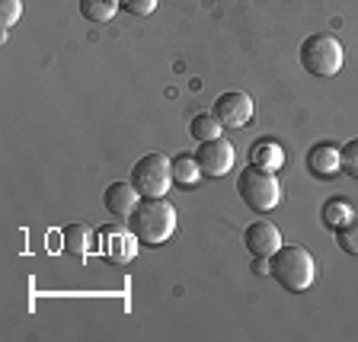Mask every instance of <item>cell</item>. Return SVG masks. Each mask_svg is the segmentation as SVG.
Returning a JSON list of instances; mask_svg holds the SVG:
<instances>
[{
    "instance_id": "ac0fdd59",
    "label": "cell",
    "mask_w": 358,
    "mask_h": 342,
    "mask_svg": "<svg viewBox=\"0 0 358 342\" xmlns=\"http://www.w3.org/2000/svg\"><path fill=\"white\" fill-rule=\"evenodd\" d=\"M352 218V208H349V201L343 199H329L327 205H323V224H327L329 231H336L339 224H345Z\"/></svg>"
},
{
    "instance_id": "52a82bcc",
    "label": "cell",
    "mask_w": 358,
    "mask_h": 342,
    "mask_svg": "<svg viewBox=\"0 0 358 342\" xmlns=\"http://www.w3.org/2000/svg\"><path fill=\"white\" fill-rule=\"evenodd\" d=\"M215 119L224 128H243L246 122L253 119V99L246 97V93H240V90L221 93L215 103Z\"/></svg>"
},
{
    "instance_id": "44dd1931",
    "label": "cell",
    "mask_w": 358,
    "mask_h": 342,
    "mask_svg": "<svg viewBox=\"0 0 358 342\" xmlns=\"http://www.w3.org/2000/svg\"><path fill=\"white\" fill-rule=\"evenodd\" d=\"M122 7L134 16H150L157 10V0H122Z\"/></svg>"
},
{
    "instance_id": "6da1fadb",
    "label": "cell",
    "mask_w": 358,
    "mask_h": 342,
    "mask_svg": "<svg viewBox=\"0 0 358 342\" xmlns=\"http://www.w3.org/2000/svg\"><path fill=\"white\" fill-rule=\"evenodd\" d=\"M128 227L141 243L157 246L176 231V208L166 199H141L128 218Z\"/></svg>"
},
{
    "instance_id": "2e32d148",
    "label": "cell",
    "mask_w": 358,
    "mask_h": 342,
    "mask_svg": "<svg viewBox=\"0 0 358 342\" xmlns=\"http://www.w3.org/2000/svg\"><path fill=\"white\" fill-rule=\"evenodd\" d=\"M333 234H336V243H339L343 253L358 256V215H352L345 224H339Z\"/></svg>"
},
{
    "instance_id": "9c48e42d",
    "label": "cell",
    "mask_w": 358,
    "mask_h": 342,
    "mask_svg": "<svg viewBox=\"0 0 358 342\" xmlns=\"http://www.w3.org/2000/svg\"><path fill=\"white\" fill-rule=\"evenodd\" d=\"M243 243L246 250L253 256H272L282 250V234H278L275 224H268V221H253L250 227L243 231Z\"/></svg>"
},
{
    "instance_id": "8992f818",
    "label": "cell",
    "mask_w": 358,
    "mask_h": 342,
    "mask_svg": "<svg viewBox=\"0 0 358 342\" xmlns=\"http://www.w3.org/2000/svg\"><path fill=\"white\" fill-rule=\"evenodd\" d=\"M195 164H199L201 176L208 179H217V176H227V173L234 170V144L224 141L221 134L217 138H211V141H201L199 150H195Z\"/></svg>"
},
{
    "instance_id": "ba28073f",
    "label": "cell",
    "mask_w": 358,
    "mask_h": 342,
    "mask_svg": "<svg viewBox=\"0 0 358 342\" xmlns=\"http://www.w3.org/2000/svg\"><path fill=\"white\" fill-rule=\"evenodd\" d=\"M99 253L109 262H119V266L122 262H131L134 256H138V237L131 234V227H128V231H122V227H103Z\"/></svg>"
},
{
    "instance_id": "8fae6325",
    "label": "cell",
    "mask_w": 358,
    "mask_h": 342,
    "mask_svg": "<svg viewBox=\"0 0 358 342\" xmlns=\"http://www.w3.org/2000/svg\"><path fill=\"white\" fill-rule=\"evenodd\" d=\"M307 170H310V176L317 179H333L336 173L343 170V164H339V148L336 144H313L310 154H307Z\"/></svg>"
},
{
    "instance_id": "d6986e66",
    "label": "cell",
    "mask_w": 358,
    "mask_h": 342,
    "mask_svg": "<svg viewBox=\"0 0 358 342\" xmlns=\"http://www.w3.org/2000/svg\"><path fill=\"white\" fill-rule=\"evenodd\" d=\"M339 164H343V173L358 179V138H352V141H345L339 148Z\"/></svg>"
},
{
    "instance_id": "7c38bea8",
    "label": "cell",
    "mask_w": 358,
    "mask_h": 342,
    "mask_svg": "<svg viewBox=\"0 0 358 342\" xmlns=\"http://www.w3.org/2000/svg\"><path fill=\"white\" fill-rule=\"evenodd\" d=\"M61 240H64V253L71 256H87L90 250H93V234H90V227H83V224H71V227H64L61 231Z\"/></svg>"
},
{
    "instance_id": "3957f363",
    "label": "cell",
    "mask_w": 358,
    "mask_h": 342,
    "mask_svg": "<svg viewBox=\"0 0 358 342\" xmlns=\"http://www.w3.org/2000/svg\"><path fill=\"white\" fill-rule=\"evenodd\" d=\"M343 42L329 32H317L301 42V67L310 77H336L343 71Z\"/></svg>"
},
{
    "instance_id": "5bb4252c",
    "label": "cell",
    "mask_w": 358,
    "mask_h": 342,
    "mask_svg": "<svg viewBox=\"0 0 358 342\" xmlns=\"http://www.w3.org/2000/svg\"><path fill=\"white\" fill-rule=\"evenodd\" d=\"M199 179H201V170H199V164H195V157L179 154L176 160H173V183H179V186H195Z\"/></svg>"
},
{
    "instance_id": "ffe728a7",
    "label": "cell",
    "mask_w": 358,
    "mask_h": 342,
    "mask_svg": "<svg viewBox=\"0 0 358 342\" xmlns=\"http://www.w3.org/2000/svg\"><path fill=\"white\" fill-rule=\"evenodd\" d=\"M20 16H22V0H0V26H3V32L13 29Z\"/></svg>"
},
{
    "instance_id": "9a60e30c",
    "label": "cell",
    "mask_w": 358,
    "mask_h": 342,
    "mask_svg": "<svg viewBox=\"0 0 358 342\" xmlns=\"http://www.w3.org/2000/svg\"><path fill=\"white\" fill-rule=\"evenodd\" d=\"M221 122L215 119V112H201V115H195L192 119V125H189V131H192V138L195 141H211V138H217L221 134Z\"/></svg>"
},
{
    "instance_id": "e0dca14e",
    "label": "cell",
    "mask_w": 358,
    "mask_h": 342,
    "mask_svg": "<svg viewBox=\"0 0 358 342\" xmlns=\"http://www.w3.org/2000/svg\"><path fill=\"white\" fill-rule=\"evenodd\" d=\"M253 164L256 166H266V170H275V166L285 164V154H282V148H278V144L262 141V144H256V148H253Z\"/></svg>"
},
{
    "instance_id": "4fadbf2b",
    "label": "cell",
    "mask_w": 358,
    "mask_h": 342,
    "mask_svg": "<svg viewBox=\"0 0 358 342\" xmlns=\"http://www.w3.org/2000/svg\"><path fill=\"white\" fill-rule=\"evenodd\" d=\"M119 7H122V0H80V16L87 22L103 26V22H109L115 16Z\"/></svg>"
},
{
    "instance_id": "30bf717a",
    "label": "cell",
    "mask_w": 358,
    "mask_h": 342,
    "mask_svg": "<svg viewBox=\"0 0 358 342\" xmlns=\"http://www.w3.org/2000/svg\"><path fill=\"white\" fill-rule=\"evenodd\" d=\"M138 195L141 192H138L131 183H112V186H106V192H103V205H106V211L115 218H131L134 205L141 201Z\"/></svg>"
},
{
    "instance_id": "277c9868",
    "label": "cell",
    "mask_w": 358,
    "mask_h": 342,
    "mask_svg": "<svg viewBox=\"0 0 358 342\" xmlns=\"http://www.w3.org/2000/svg\"><path fill=\"white\" fill-rule=\"evenodd\" d=\"M237 192L246 208L259 211V215L262 211H272L282 201V186H278L275 173L266 170V166H256V164H250L237 176Z\"/></svg>"
},
{
    "instance_id": "5b68a950",
    "label": "cell",
    "mask_w": 358,
    "mask_h": 342,
    "mask_svg": "<svg viewBox=\"0 0 358 342\" xmlns=\"http://www.w3.org/2000/svg\"><path fill=\"white\" fill-rule=\"evenodd\" d=\"M131 186L144 199H164L166 189L173 186V160H166L160 150L157 154H144L131 166Z\"/></svg>"
},
{
    "instance_id": "7a4b0ae2",
    "label": "cell",
    "mask_w": 358,
    "mask_h": 342,
    "mask_svg": "<svg viewBox=\"0 0 358 342\" xmlns=\"http://www.w3.org/2000/svg\"><path fill=\"white\" fill-rule=\"evenodd\" d=\"M268 276L285 291H307L317 282V262L304 246H282L268 256Z\"/></svg>"
}]
</instances>
